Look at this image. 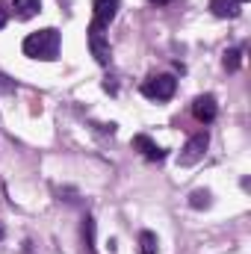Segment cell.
<instances>
[{
	"instance_id": "18",
	"label": "cell",
	"mask_w": 251,
	"mask_h": 254,
	"mask_svg": "<svg viewBox=\"0 0 251 254\" xmlns=\"http://www.w3.org/2000/svg\"><path fill=\"white\" fill-rule=\"evenodd\" d=\"M237 3H246V0H237Z\"/></svg>"
},
{
	"instance_id": "4",
	"label": "cell",
	"mask_w": 251,
	"mask_h": 254,
	"mask_svg": "<svg viewBox=\"0 0 251 254\" xmlns=\"http://www.w3.org/2000/svg\"><path fill=\"white\" fill-rule=\"evenodd\" d=\"M89 48H92V57L98 60L101 65H110V42L104 36V27L92 24L89 27Z\"/></svg>"
},
{
	"instance_id": "7",
	"label": "cell",
	"mask_w": 251,
	"mask_h": 254,
	"mask_svg": "<svg viewBox=\"0 0 251 254\" xmlns=\"http://www.w3.org/2000/svg\"><path fill=\"white\" fill-rule=\"evenodd\" d=\"M133 148H139L148 160H154V163H160V160H166V151L157 145V142H151V136H145V133H139V136H133Z\"/></svg>"
},
{
	"instance_id": "11",
	"label": "cell",
	"mask_w": 251,
	"mask_h": 254,
	"mask_svg": "<svg viewBox=\"0 0 251 254\" xmlns=\"http://www.w3.org/2000/svg\"><path fill=\"white\" fill-rule=\"evenodd\" d=\"M240 65H243V51L240 48H231V51H225V68L234 74V71H240Z\"/></svg>"
},
{
	"instance_id": "5",
	"label": "cell",
	"mask_w": 251,
	"mask_h": 254,
	"mask_svg": "<svg viewBox=\"0 0 251 254\" xmlns=\"http://www.w3.org/2000/svg\"><path fill=\"white\" fill-rule=\"evenodd\" d=\"M192 113H195V119H198L201 125H210V122L219 116V104H216L213 95H198L195 104H192Z\"/></svg>"
},
{
	"instance_id": "14",
	"label": "cell",
	"mask_w": 251,
	"mask_h": 254,
	"mask_svg": "<svg viewBox=\"0 0 251 254\" xmlns=\"http://www.w3.org/2000/svg\"><path fill=\"white\" fill-rule=\"evenodd\" d=\"M15 92V80H9L6 74H0V95H12Z\"/></svg>"
},
{
	"instance_id": "8",
	"label": "cell",
	"mask_w": 251,
	"mask_h": 254,
	"mask_svg": "<svg viewBox=\"0 0 251 254\" xmlns=\"http://www.w3.org/2000/svg\"><path fill=\"white\" fill-rule=\"evenodd\" d=\"M210 9L219 18H237L240 15V3L237 0H210Z\"/></svg>"
},
{
	"instance_id": "10",
	"label": "cell",
	"mask_w": 251,
	"mask_h": 254,
	"mask_svg": "<svg viewBox=\"0 0 251 254\" xmlns=\"http://www.w3.org/2000/svg\"><path fill=\"white\" fill-rule=\"evenodd\" d=\"M139 254H157V237L151 231L139 234Z\"/></svg>"
},
{
	"instance_id": "17",
	"label": "cell",
	"mask_w": 251,
	"mask_h": 254,
	"mask_svg": "<svg viewBox=\"0 0 251 254\" xmlns=\"http://www.w3.org/2000/svg\"><path fill=\"white\" fill-rule=\"evenodd\" d=\"M0 240H3V228H0Z\"/></svg>"
},
{
	"instance_id": "16",
	"label": "cell",
	"mask_w": 251,
	"mask_h": 254,
	"mask_svg": "<svg viewBox=\"0 0 251 254\" xmlns=\"http://www.w3.org/2000/svg\"><path fill=\"white\" fill-rule=\"evenodd\" d=\"M154 6H166V3H172V0H151Z\"/></svg>"
},
{
	"instance_id": "12",
	"label": "cell",
	"mask_w": 251,
	"mask_h": 254,
	"mask_svg": "<svg viewBox=\"0 0 251 254\" xmlns=\"http://www.w3.org/2000/svg\"><path fill=\"white\" fill-rule=\"evenodd\" d=\"M83 243H86V252L95 254V219L83 222Z\"/></svg>"
},
{
	"instance_id": "2",
	"label": "cell",
	"mask_w": 251,
	"mask_h": 254,
	"mask_svg": "<svg viewBox=\"0 0 251 254\" xmlns=\"http://www.w3.org/2000/svg\"><path fill=\"white\" fill-rule=\"evenodd\" d=\"M178 89V80L169 77V74H160V77H148L142 83V95L151 98V101H169Z\"/></svg>"
},
{
	"instance_id": "9",
	"label": "cell",
	"mask_w": 251,
	"mask_h": 254,
	"mask_svg": "<svg viewBox=\"0 0 251 254\" xmlns=\"http://www.w3.org/2000/svg\"><path fill=\"white\" fill-rule=\"evenodd\" d=\"M12 6H15V18L30 21V18L42 9V0H12Z\"/></svg>"
},
{
	"instance_id": "1",
	"label": "cell",
	"mask_w": 251,
	"mask_h": 254,
	"mask_svg": "<svg viewBox=\"0 0 251 254\" xmlns=\"http://www.w3.org/2000/svg\"><path fill=\"white\" fill-rule=\"evenodd\" d=\"M24 54L33 57V60H45V63L57 60L60 57V33L54 27H45L39 33H30L24 39Z\"/></svg>"
},
{
	"instance_id": "13",
	"label": "cell",
	"mask_w": 251,
	"mask_h": 254,
	"mask_svg": "<svg viewBox=\"0 0 251 254\" xmlns=\"http://www.w3.org/2000/svg\"><path fill=\"white\" fill-rule=\"evenodd\" d=\"M189 207H195V210L210 207V192H207V190H195L192 195H189Z\"/></svg>"
},
{
	"instance_id": "15",
	"label": "cell",
	"mask_w": 251,
	"mask_h": 254,
	"mask_svg": "<svg viewBox=\"0 0 251 254\" xmlns=\"http://www.w3.org/2000/svg\"><path fill=\"white\" fill-rule=\"evenodd\" d=\"M6 21H9V12H6V9H3V6H0V30H3V27H6Z\"/></svg>"
},
{
	"instance_id": "6",
	"label": "cell",
	"mask_w": 251,
	"mask_h": 254,
	"mask_svg": "<svg viewBox=\"0 0 251 254\" xmlns=\"http://www.w3.org/2000/svg\"><path fill=\"white\" fill-rule=\"evenodd\" d=\"M92 9H95V21L98 27H110V21L119 15V0H92Z\"/></svg>"
},
{
	"instance_id": "3",
	"label": "cell",
	"mask_w": 251,
	"mask_h": 254,
	"mask_svg": "<svg viewBox=\"0 0 251 254\" xmlns=\"http://www.w3.org/2000/svg\"><path fill=\"white\" fill-rule=\"evenodd\" d=\"M207 145H210V139H207V133H198V136H192L187 145H184V151H181V157H178V166H195L201 157H204V151H207Z\"/></svg>"
}]
</instances>
